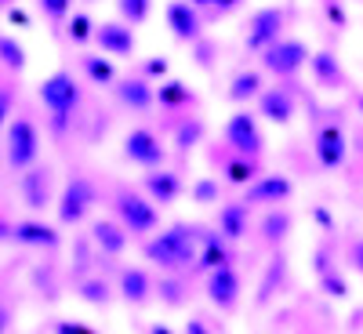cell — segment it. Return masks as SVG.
Segmentation results:
<instances>
[{
    "label": "cell",
    "instance_id": "6da1fadb",
    "mask_svg": "<svg viewBox=\"0 0 363 334\" xmlns=\"http://www.w3.org/2000/svg\"><path fill=\"white\" fill-rule=\"evenodd\" d=\"M200 236H203V229H196L189 222H174V226L149 236L142 244V255H145V262H153L160 272H186V269L196 265Z\"/></svg>",
    "mask_w": 363,
    "mask_h": 334
},
{
    "label": "cell",
    "instance_id": "7a4b0ae2",
    "mask_svg": "<svg viewBox=\"0 0 363 334\" xmlns=\"http://www.w3.org/2000/svg\"><path fill=\"white\" fill-rule=\"evenodd\" d=\"M37 95H40V102H44V109H48L51 135L62 138V135L73 128V116H77V109H80V84H77V77L66 73V69H55L51 77L40 80Z\"/></svg>",
    "mask_w": 363,
    "mask_h": 334
},
{
    "label": "cell",
    "instance_id": "3957f363",
    "mask_svg": "<svg viewBox=\"0 0 363 334\" xmlns=\"http://www.w3.org/2000/svg\"><path fill=\"white\" fill-rule=\"evenodd\" d=\"M113 218L131 233V240H149L153 233H160V207L138 189L120 186L113 193Z\"/></svg>",
    "mask_w": 363,
    "mask_h": 334
},
{
    "label": "cell",
    "instance_id": "277c9868",
    "mask_svg": "<svg viewBox=\"0 0 363 334\" xmlns=\"http://www.w3.org/2000/svg\"><path fill=\"white\" fill-rule=\"evenodd\" d=\"M99 204V186L95 178L87 174H69L66 186L58 189V200H55V215H58V226H80L91 207Z\"/></svg>",
    "mask_w": 363,
    "mask_h": 334
},
{
    "label": "cell",
    "instance_id": "5b68a950",
    "mask_svg": "<svg viewBox=\"0 0 363 334\" xmlns=\"http://www.w3.org/2000/svg\"><path fill=\"white\" fill-rule=\"evenodd\" d=\"M4 160L11 171L26 174L40 160V128L33 116H15L8 124V142H4Z\"/></svg>",
    "mask_w": 363,
    "mask_h": 334
},
{
    "label": "cell",
    "instance_id": "8992f818",
    "mask_svg": "<svg viewBox=\"0 0 363 334\" xmlns=\"http://www.w3.org/2000/svg\"><path fill=\"white\" fill-rule=\"evenodd\" d=\"M258 58H262V73H269V77H277V80L287 84V80H294L301 69L313 62V48L306 40H298V37H284L280 44H272Z\"/></svg>",
    "mask_w": 363,
    "mask_h": 334
},
{
    "label": "cell",
    "instance_id": "52a82bcc",
    "mask_svg": "<svg viewBox=\"0 0 363 334\" xmlns=\"http://www.w3.org/2000/svg\"><path fill=\"white\" fill-rule=\"evenodd\" d=\"M222 138L233 153L247 157V160H258L265 153V135H262V124H258V113H251V109H236L225 120Z\"/></svg>",
    "mask_w": 363,
    "mask_h": 334
},
{
    "label": "cell",
    "instance_id": "ba28073f",
    "mask_svg": "<svg viewBox=\"0 0 363 334\" xmlns=\"http://www.w3.org/2000/svg\"><path fill=\"white\" fill-rule=\"evenodd\" d=\"M284 29H287V8H258L251 18H247V29H244V48L251 55H265L272 44L284 40Z\"/></svg>",
    "mask_w": 363,
    "mask_h": 334
},
{
    "label": "cell",
    "instance_id": "9c48e42d",
    "mask_svg": "<svg viewBox=\"0 0 363 334\" xmlns=\"http://www.w3.org/2000/svg\"><path fill=\"white\" fill-rule=\"evenodd\" d=\"M124 160L142 167V171H160V167H167V145L157 131L131 128L124 135Z\"/></svg>",
    "mask_w": 363,
    "mask_h": 334
},
{
    "label": "cell",
    "instance_id": "30bf717a",
    "mask_svg": "<svg viewBox=\"0 0 363 334\" xmlns=\"http://www.w3.org/2000/svg\"><path fill=\"white\" fill-rule=\"evenodd\" d=\"M294 196V182L287 178V174H280V171H262L251 186L244 189V200L247 207H284L287 200Z\"/></svg>",
    "mask_w": 363,
    "mask_h": 334
},
{
    "label": "cell",
    "instance_id": "8fae6325",
    "mask_svg": "<svg viewBox=\"0 0 363 334\" xmlns=\"http://www.w3.org/2000/svg\"><path fill=\"white\" fill-rule=\"evenodd\" d=\"M164 22H167L171 37H174L178 44H196V40L207 37V33H203L207 18H203L200 8L189 4V0H167V4H164Z\"/></svg>",
    "mask_w": 363,
    "mask_h": 334
},
{
    "label": "cell",
    "instance_id": "7c38bea8",
    "mask_svg": "<svg viewBox=\"0 0 363 334\" xmlns=\"http://www.w3.org/2000/svg\"><path fill=\"white\" fill-rule=\"evenodd\" d=\"M18 193H22V204L33 211V215H44L48 207H55L58 193H55V171L44 164L29 167L26 174H18Z\"/></svg>",
    "mask_w": 363,
    "mask_h": 334
},
{
    "label": "cell",
    "instance_id": "4fadbf2b",
    "mask_svg": "<svg viewBox=\"0 0 363 334\" xmlns=\"http://www.w3.org/2000/svg\"><path fill=\"white\" fill-rule=\"evenodd\" d=\"M203 294L215 309L229 313L240 306V294H244V277L236 272V265H222L215 272H207V284H203Z\"/></svg>",
    "mask_w": 363,
    "mask_h": 334
},
{
    "label": "cell",
    "instance_id": "5bb4252c",
    "mask_svg": "<svg viewBox=\"0 0 363 334\" xmlns=\"http://www.w3.org/2000/svg\"><path fill=\"white\" fill-rule=\"evenodd\" d=\"M258 116L269 120V124H277V128H287L291 120L298 116V95H294V84H272L262 91V99H258Z\"/></svg>",
    "mask_w": 363,
    "mask_h": 334
},
{
    "label": "cell",
    "instance_id": "9a60e30c",
    "mask_svg": "<svg viewBox=\"0 0 363 334\" xmlns=\"http://www.w3.org/2000/svg\"><path fill=\"white\" fill-rule=\"evenodd\" d=\"M313 149H316V160L323 171H338L349 157V138L342 131L338 120H323L316 128V138H313Z\"/></svg>",
    "mask_w": 363,
    "mask_h": 334
},
{
    "label": "cell",
    "instance_id": "2e32d148",
    "mask_svg": "<svg viewBox=\"0 0 363 334\" xmlns=\"http://www.w3.org/2000/svg\"><path fill=\"white\" fill-rule=\"evenodd\" d=\"M95 48H99L102 55H113V58H131V55L138 51L135 26L120 22V18L99 22V29H95Z\"/></svg>",
    "mask_w": 363,
    "mask_h": 334
},
{
    "label": "cell",
    "instance_id": "e0dca14e",
    "mask_svg": "<svg viewBox=\"0 0 363 334\" xmlns=\"http://www.w3.org/2000/svg\"><path fill=\"white\" fill-rule=\"evenodd\" d=\"M142 193L153 200L157 207H171V204L182 200V193H186V178H182V171H174V167L145 171V178H142Z\"/></svg>",
    "mask_w": 363,
    "mask_h": 334
},
{
    "label": "cell",
    "instance_id": "ac0fdd59",
    "mask_svg": "<svg viewBox=\"0 0 363 334\" xmlns=\"http://www.w3.org/2000/svg\"><path fill=\"white\" fill-rule=\"evenodd\" d=\"M113 95H116L120 106L131 109V113H149V109L157 106V84L145 80L142 73L138 77H120L113 84Z\"/></svg>",
    "mask_w": 363,
    "mask_h": 334
},
{
    "label": "cell",
    "instance_id": "d6986e66",
    "mask_svg": "<svg viewBox=\"0 0 363 334\" xmlns=\"http://www.w3.org/2000/svg\"><path fill=\"white\" fill-rule=\"evenodd\" d=\"M116 294L124 298L128 306H145V301L157 294V284L142 265H124L120 269V280H116Z\"/></svg>",
    "mask_w": 363,
    "mask_h": 334
},
{
    "label": "cell",
    "instance_id": "ffe728a7",
    "mask_svg": "<svg viewBox=\"0 0 363 334\" xmlns=\"http://www.w3.org/2000/svg\"><path fill=\"white\" fill-rule=\"evenodd\" d=\"M215 229L229 240V244H236V240H244L251 233V207L244 200H225L218 207L215 215Z\"/></svg>",
    "mask_w": 363,
    "mask_h": 334
},
{
    "label": "cell",
    "instance_id": "44dd1931",
    "mask_svg": "<svg viewBox=\"0 0 363 334\" xmlns=\"http://www.w3.org/2000/svg\"><path fill=\"white\" fill-rule=\"evenodd\" d=\"M11 240L15 244H22V247H58V226H51V222H40V218H22V222H15L11 226Z\"/></svg>",
    "mask_w": 363,
    "mask_h": 334
},
{
    "label": "cell",
    "instance_id": "7402d4cb",
    "mask_svg": "<svg viewBox=\"0 0 363 334\" xmlns=\"http://www.w3.org/2000/svg\"><path fill=\"white\" fill-rule=\"evenodd\" d=\"M91 244H95L102 255H109V258H120L128 251V244H131V233L116 218H99L95 226H91Z\"/></svg>",
    "mask_w": 363,
    "mask_h": 334
},
{
    "label": "cell",
    "instance_id": "603a6c76",
    "mask_svg": "<svg viewBox=\"0 0 363 334\" xmlns=\"http://www.w3.org/2000/svg\"><path fill=\"white\" fill-rule=\"evenodd\" d=\"M222 265H233V247L229 240L218 233V229H207L200 236V255H196V269L200 272H215Z\"/></svg>",
    "mask_w": 363,
    "mask_h": 334
},
{
    "label": "cell",
    "instance_id": "cb8c5ba5",
    "mask_svg": "<svg viewBox=\"0 0 363 334\" xmlns=\"http://www.w3.org/2000/svg\"><path fill=\"white\" fill-rule=\"evenodd\" d=\"M309 69H313V80H316V87H320V91H342V87H345V69H342L338 55L330 51V48L313 51Z\"/></svg>",
    "mask_w": 363,
    "mask_h": 334
},
{
    "label": "cell",
    "instance_id": "d4e9b609",
    "mask_svg": "<svg viewBox=\"0 0 363 334\" xmlns=\"http://www.w3.org/2000/svg\"><path fill=\"white\" fill-rule=\"evenodd\" d=\"M157 106L164 113H189L196 106V91L186 80H174L167 77L164 84H157Z\"/></svg>",
    "mask_w": 363,
    "mask_h": 334
},
{
    "label": "cell",
    "instance_id": "484cf974",
    "mask_svg": "<svg viewBox=\"0 0 363 334\" xmlns=\"http://www.w3.org/2000/svg\"><path fill=\"white\" fill-rule=\"evenodd\" d=\"M265 87H269V84H265L262 69H240V73L229 80L225 95H229V102H236L240 109H247V102H258Z\"/></svg>",
    "mask_w": 363,
    "mask_h": 334
},
{
    "label": "cell",
    "instance_id": "4316f807",
    "mask_svg": "<svg viewBox=\"0 0 363 334\" xmlns=\"http://www.w3.org/2000/svg\"><path fill=\"white\" fill-rule=\"evenodd\" d=\"M203 138H207V120H203V116H196V113L182 116L178 124H174V135H171L174 153H178V157H189L196 145H203Z\"/></svg>",
    "mask_w": 363,
    "mask_h": 334
},
{
    "label": "cell",
    "instance_id": "83f0119b",
    "mask_svg": "<svg viewBox=\"0 0 363 334\" xmlns=\"http://www.w3.org/2000/svg\"><path fill=\"white\" fill-rule=\"evenodd\" d=\"M258 229H262V240L265 244H284V240L291 236V229H294V218H291V211L287 207H269L265 215H262V222H258Z\"/></svg>",
    "mask_w": 363,
    "mask_h": 334
},
{
    "label": "cell",
    "instance_id": "f1b7e54d",
    "mask_svg": "<svg viewBox=\"0 0 363 334\" xmlns=\"http://www.w3.org/2000/svg\"><path fill=\"white\" fill-rule=\"evenodd\" d=\"M222 178L229 182V186H240V189H247L251 182L262 174V167H258V160H247V157H240V153H233V157H225L222 164Z\"/></svg>",
    "mask_w": 363,
    "mask_h": 334
},
{
    "label": "cell",
    "instance_id": "f546056e",
    "mask_svg": "<svg viewBox=\"0 0 363 334\" xmlns=\"http://www.w3.org/2000/svg\"><path fill=\"white\" fill-rule=\"evenodd\" d=\"M80 69H84V77L95 84V87H113L120 77H116V66L109 62V58H102V55H95V51H84L80 55Z\"/></svg>",
    "mask_w": 363,
    "mask_h": 334
},
{
    "label": "cell",
    "instance_id": "4dcf8cb0",
    "mask_svg": "<svg viewBox=\"0 0 363 334\" xmlns=\"http://www.w3.org/2000/svg\"><path fill=\"white\" fill-rule=\"evenodd\" d=\"M62 29H66V40H69V44L84 48V44H95V29H99V22L91 18L87 11H73V18H69Z\"/></svg>",
    "mask_w": 363,
    "mask_h": 334
},
{
    "label": "cell",
    "instance_id": "1f68e13d",
    "mask_svg": "<svg viewBox=\"0 0 363 334\" xmlns=\"http://www.w3.org/2000/svg\"><path fill=\"white\" fill-rule=\"evenodd\" d=\"M316 272H320V284H323L327 294H335V298H345V294H349V287H345V280H342V272H338V269H330V255H327V247L316 251Z\"/></svg>",
    "mask_w": 363,
    "mask_h": 334
},
{
    "label": "cell",
    "instance_id": "d6a6232c",
    "mask_svg": "<svg viewBox=\"0 0 363 334\" xmlns=\"http://www.w3.org/2000/svg\"><path fill=\"white\" fill-rule=\"evenodd\" d=\"M189 196H193V204H200V207H215V204H222V182L211 178V174H203V178H196L193 186H189Z\"/></svg>",
    "mask_w": 363,
    "mask_h": 334
},
{
    "label": "cell",
    "instance_id": "836d02e7",
    "mask_svg": "<svg viewBox=\"0 0 363 334\" xmlns=\"http://www.w3.org/2000/svg\"><path fill=\"white\" fill-rule=\"evenodd\" d=\"M157 294L167 306H182V301H186V272H164L160 284H157Z\"/></svg>",
    "mask_w": 363,
    "mask_h": 334
},
{
    "label": "cell",
    "instance_id": "e575fe53",
    "mask_svg": "<svg viewBox=\"0 0 363 334\" xmlns=\"http://www.w3.org/2000/svg\"><path fill=\"white\" fill-rule=\"evenodd\" d=\"M26 48L15 40V37H8V33H0V66L4 69H11V73H22L26 69Z\"/></svg>",
    "mask_w": 363,
    "mask_h": 334
},
{
    "label": "cell",
    "instance_id": "d590c367",
    "mask_svg": "<svg viewBox=\"0 0 363 334\" xmlns=\"http://www.w3.org/2000/svg\"><path fill=\"white\" fill-rule=\"evenodd\" d=\"M116 15L128 26H142L149 15H153V0H116Z\"/></svg>",
    "mask_w": 363,
    "mask_h": 334
},
{
    "label": "cell",
    "instance_id": "8d00e7d4",
    "mask_svg": "<svg viewBox=\"0 0 363 334\" xmlns=\"http://www.w3.org/2000/svg\"><path fill=\"white\" fill-rule=\"evenodd\" d=\"M77 294H80L84 301H91V306H106V301L113 298V287H109L102 277H91V280H84V284L77 287Z\"/></svg>",
    "mask_w": 363,
    "mask_h": 334
},
{
    "label": "cell",
    "instance_id": "74e56055",
    "mask_svg": "<svg viewBox=\"0 0 363 334\" xmlns=\"http://www.w3.org/2000/svg\"><path fill=\"white\" fill-rule=\"evenodd\" d=\"M37 8L44 11L51 26H66L73 18V0H37Z\"/></svg>",
    "mask_w": 363,
    "mask_h": 334
},
{
    "label": "cell",
    "instance_id": "f35d334b",
    "mask_svg": "<svg viewBox=\"0 0 363 334\" xmlns=\"http://www.w3.org/2000/svg\"><path fill=\"white\" fill-rule=\"evenodd\" d=\"M215 55H218V44L211 40V37H203V40L193 44V62L200 69H215Z\"/></svg>",
    "mask_w": 363,
    "mask_h": 334
},
{
    "label": "cell",
    "instance_id": "ab89813d",
    "mask_svg": "<svg viewBox=\"0 0 363 334\" xmlns=\"http://www.w3.org/2000/svg\"><path fill=\"white\" fill-rule=\"evenodd\" d=\"M15 84H0V131L15 120Z\"/></svg>",
    "mask_w": 363,
    "mask_h": 334
},
{
    "label": "cell",
    "instance_id": "60d3db41",
    "mask_svg": "<svg viewBox=\"0 0 363 334\" xmlns=\"http://www.w3.org/2000/svg\"><path fill=\"white\" fill-rule=\"evenodd\" d=\"M167 69H171V66H167L164 55H153V58H145V62H142V77H145V80H160V84H164V80H167Z\"/></svg>",
    "mask_w": 363,
    "mask_h": 334
},
{
    "label": "cell",
    "instance_id": "b9f144b4",
    "mask_svg": "<svg viewBox=\"0 0 363 334\" xmlns=\"http://www.w3.org/2000/svg\"><path fill=\"white\" fill-rule=\"evenodd\" d=\"M345 262H349L352 272H359V277H363V236H352L349 244H345Z\"/></svg>",
    "mask_w": 363,
    "mask_h": 334
},
{
    "label": "cell",
    "instance_id": "7bdbcfd3",
    "mask_svg": "<svg viewBox=\"0 0 363 334\" xmlns=\"http://www.w3.org/2000/svg\"><path fill=\"white\" fill-rule=\"evenodd\" d=\"M247 0H215L211 4V11H207V18H225V15H233V11H240Z\"/></svg>",
    "mask_w": 363,
    "mask_h": 334
},
{
    "label": "cell",
    "instance_id": "ee69618b",
    "mask_svg": "<svg viewBox=\"0 0 363 334\" xmlns=\"http://www.w3.org/2000/svg\"><path fill=\"white\" fill-rule=\"evenodd\" d=\"M55 334H99V330L87 327V323H80V320H58V323H55Z\"/></svg>",
    "mask_w": 363,
    "mask_h": 334
},
{
    "label": "cell",
    "instance_id": "f6af8a7d",
    "mask_svg": "<svg viewBox=\"0 0 363 334\" xmlns=\"http://www.w3.org/2000/svg\"><path fill=\"white\" fill-rule=\"evenodd\" d=\"M323 11H327V18H330V22L345 26V11H342V4H338V0H323Z\"/></svg>",
    "mask_w": 363,
    "mask_h": 334
},
{
    "label": "cell",
    "instance_id": "bcb514c9",
    "mask_svg": "<svg viewBox=\"0 0 363 334\" xmlns=\"http://www.w3.org/2000/svg\"><path fill=\"white\" fill-rule=\"evenodd\" d=\"M8 22H11V26H22V29H26V26H29V15H26L22 8H8Z\"/></svg>",
    "mask_w": 363,
    "mask_h": 334
},
{
    "label": "cell",
    "instance_id": "7dc6e473",
    "mask_svg": "<svg viewBox=\"0 0 363 334\" xmlns=\"http://www.w3.org/2000/svg\"><path fill=\"white\" fill-rule=\"evenodd\" d=\"M8 330H11V309L0 301V334H8Z\"/></svg>",
    "mask_w": 363,
    "mask_h": 334
},
{
    "label": "cell",
    "instance_id": "c3c4849f",
    "mask_svg": "<svg viewBox=\"0 0 363 334\" xmlns=\"http://www.w3.org/2000/svg\"><path fill=\"white\" fill-rule=\"evenodd\" d=\"M186 334H211V330L203 327V320H189V327H186Z\"/></svg>",
    "mask_w": 363,
    "mask_h": 334
},
{
    "label": "cell",
    "instance_id": "681fc988",
    "mask_svg": "<svg viewBox=\"0 0 363 334\" xmlns=\"http://www.w3.org/2000/svg\"><path fill=\"white\" fill-rule=\"evenodd\" d=\"M316 222H320V226H327V229H335V222H330V215H327L323 207H316Z\"/></svg>",
    "mask_w": 363,
    "mask_h": 334
},
{
    "label": "cell",
    "instance_id": "f907efd6",
    "mask_svg": "<svg viewBox=\"0 0 363 334\" xmlns=\"http://www.w3.org/2000/svg\"><path fill=\"white\" fill-rule=\"evenodd\" d=\"M189 4H193V8H200V11H203V18H207V11H211V4H215V0H189Z\"/></svg>",
    "mask_w": 363,
    "mask_h": 334
},
{
    "label": "cell",
    "instance_id": "816d5d0a",
    "mask_svg": "<svg viewBox=\"0 0 363 334\" xmlns=\"http://www.w3.org/2000/svg\"><path fill=\"white\" fill-rule=\"evenodd\" d=\"M0 236H11V226H4V222H0Z\"/></svg>",
    "mask_w": 363,
    "mask_h": 334
},
{
    "label": "cell",
    "instance_id": "f5cc1de1",
    "mask_svg": "<svg viewBox=\"0 0 363 334\" xmlns=\"http://www.w3.org/2000/svg\"><path fill=\"white\" fill-rule=\"evenodd\" d=\"M356 106H359V113H363V99H359V102H356Z\"/></svg>",
    "mask_w": 363,
    "mask_h": 334
},
{
    "label": "cell",
    "instance_id": "db71d44e",
    "mask_svg": "<svg viewBox=\"0 0 363 334\" xmlns=\"http://www.w3.org/2000/svg\"><path fill=\"white\" fill-rule=\"evenodd\" d=\"M84 4H95V0H84Z\"/></svg>",
    "mask_w": 363,
    "mask_h": 334
},
{
    "label": "cell",
    "instance_id": "11a10c76",
    "mask_svg": "<svg viewBox=\"0 0 363 334\" xmlns=\"http://www.w3.org/2000/svg\"><path fill=\"white\" fill-rule=\"evenodd\" d=\"M0 4H4V0H0Z\"/></svg>",
    "mask_w": 363,
    "mask_h": 334
}]
</instances>
